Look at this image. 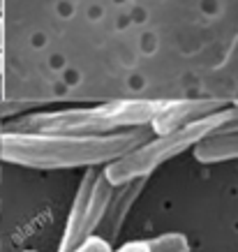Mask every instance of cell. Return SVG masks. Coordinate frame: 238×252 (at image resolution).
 Masks as SVG:
<instances>
[{
  "label": "cell",
  "instance_id": "cell-1",
  "mask_svg": "<svg viewBox=\"0 0 238 252\" xmlns=\"http://www.w3.org/2000/svg\"><path fill=\"white\" fill-rule=\"evenodd\" d=\"M155 134L150 125L114 134H12L0 137V158L9 164L28 169H90L107 167L134 148L150 141Z\"/></svg>",
  "mask_w": 238,
  "mask_h": 252
},
{
  "label": "cell",
  "instance_id": "cell-2",
  "mask_svg": "<svg viewBox=\"0 0 238 252\" xmlns=\"http://www.w3.org/2000/svg\"><path fill=\"white\" fill-rule=\"evenodd\" d=\"M162 107L164 99H116L90 109L23 114L5 123L2 134H114L150 125Z\"/></svg>",
  "mask_w": 238,
  "mask_h": 252
},
{
  "label": "cell",
  "instance_id": "cell-3",
  "mask_svg": "<svg viewBox=\"0 0 238 252\" xmlns=\"http://www.w3.org/2000/svg\"><path fill=\"white\" fill-rule=\"evenodd\" d=\"M229 118H231V107H227L222 111H217V114H210L206 118H201V121L192 123V125H185L180 130H174L169 134H162V137H153L150 141L134 148L125 158L107 164L104 176H107V181L114 188L130 183V181H137V178H148L160 164L185 153L187 148H194L206 137L220 134L224 123Z\"/></svg>",
  "mask_w": 238,
  "mask_h": 252
},
{
  "label": "cell",
  "instance_id": "cell-4",
  "mask_svg": "<svg viewBox=\"0 0 238 252\" xmlns=\"http://www.w3.org/2000/svg\"><path fill=\"white\" fill-rule=\"evenodd\" d=\"M111 194H114V185L107 181L104 169H86V174L81 176V183H79L74 204L69 208L58 252L77 250L81 243H86L90 236L97 234V227L104 218Z\"/></svg>",
  "mask_w": 238,
  "mask_h": 252
},
{
  "label": "cell",
  "instance_id": "cell-5",
  "mask_svg": "<svg viewBox=\"0 0 238 252\" xmlns=\"http://www.w3.org/2000/svg\"><path fill=\"white\" fill-rule=\"evenodd\" d=\"M231 107L227 99L215 97H197V99H164V107L157 111V116L150 123V130L155 137L169 134L174 130H180L185 125L201 121L210 114H217L222 109Z\"/></svg>",
  "mask_w": 238,
  "mask_h": 252
},
{
  "label": "cell",
  "instance_id": "cell-6",
  "mask_svg": "<svg viewBox=\"0 0 238 252\" xmlns=\"http://www.w3.org/2000/svg\"><path fill=\"white\" fill-rule=\"evenodd\" d=\"M148 178H137V181H130V183H123L114 188V194L109 199V206L104 211V218H102L100 227L95 236H100L102 241H107L109 245H114L120 236V229H123L125 218L130 215V208L137 204V199L141 197V192L146 188Z\"/></svg>",
  "mask_w": 238,
  "mask_h": 252
},
{
  "label": "cell",
  "instance_id": "cell-7",
  "mask_svg": "<svg viewBox=\"0 0 238 252\" xmlns=\"http://www.w3.org/2000/svg\"><path fill=\"white\" fill-rule=\"evenodd\" d=\"M194 158L204 164L238 160V132L231 134H213L194 146Z\"/></svg>",
  "mask_w": 238,
  "mask_h": 252
},
{
  "label": "cell",
  "instance_id": "cell-8",
  "mask_svg": "<svg viewBox=\"0 0 238 252\" xmlns=\"http://www.w3.org/2000/svg\"><path fill=\"white\" fill-rule=\"evenodd\" d=\"M144 243H146L148 252H190L187 236L178 234V231H169V234H162V236L148 238Z\"/></svg>",
  "mask_w": 238,
  "mask_h": 252
},
{
  "label": "cell",
  "instance_id": "cell-9",
  "mask_svg": "<svg viewBox=\"0 0 238 252\" xmlns=\"http://www.w3.org/2000/svg\"><path fill=\"white\" fill-rule=\"evenodd\" d=\"M35 107V102H5L0 99V118H16V116L30 114V109Z\"/></svg>",
  "mask_w": 238,
  "mask_h": 252
},
{
  "label": "cell",
  "instance_id": "cell-10",
  "mask_svg": "<svg viewBox=\"0 0 238 252\" xmlns=\"http://www.w3.org/2000/svg\"><path fill=\"white\" fill-rule=\"evenodd\" d=\"M72 252H114V248L107 241H102L100 236H90L86 243H81L77 250H72Z\"/></svg>",
  "mask_w": 238,
  "mask_h": 252
},
{
  "label": "cell",
  "instance_id": "cell-11",
  "mask_svg": "<svg viewBox=\"0 0 238 252\" xmlns=\"http://www.w3.org/2000/svg\"><path fill=\"white\" fill-rule=\"evenodd\" d=\"M231 132H238V107H231V118L224 123L220 134H231Z\"/></svg>",
  "mask_w": 238,
  "mask_h": 252
},
{
  "label": "cell",
  "instance_id": "cell-12",
  "mask_svg": "<svg viewBox=\"0 0 238 252\" xmlns=\"http://www.w3.org/2000/svg\"><path fill=\"white\" fill-rule=\"evenodd\" d=\"M114 252H148V248H146V243H144V241H130V243L120 245V248H118V250H114Z\"/></svg>",
  "mask_w": 238,
  "mask_h": 252
},
{
  "label": "cell",
  "instance_id": "cell-13",
  "mask_svg": "<svg viewBox=\"0 0 238 252\" xmlns=\"http://www.w3.org/2000/svg\"><path fill=\"white\" fill-rule=\"evenodd\" d=\"M2 46H5V19L0 16V51H2Z\"/></svg>",
  "mask_w": 238,
  "mask_h": 252
},
{
  "label": "cell",
  "instance_id": "cell-14",
  "mask_svg": "<svg viewBox=\"0 0 238 252\" xmlns=\"http://www.w3.org/2000/svg\"><path fill=\"white\" fill-rule=\"evenodd\" d=\"M2 72H5V56L0 51V77H2Z\"/></svg>",
  "mask_w": 238,
  "mask_h": 252
},
{
  "label": "cell",
  "instance_id": "cell-15",
  "mask_svg": "<svg viewBox=\"0 0 238 252\" xmlns=\"http://www.w3.org/2000/svg\"><path fill=\"white\" fill-rule=\"evenodd\" d=\"M2 9H5V0H0V16H2Z\"/></svg>",
  "mask_w": 238,
  "mask_h": 252
},
{
  "label": "cell",
  "instance_id": "cell-16",
  "mask_svg": "<svg viewBox=\"0 0 238 252\" xmlns=\"http://www.w3.org/2000/svg\"><path fill=\"white\" fill-rule=\"evenodd\" d=\"M0 137H2V121H0Z\"/></svg>",
  "mask_w": 238,
  "mask_h": 252
},
{
  "label": "cell",
  "instance_id": "cell-17",
  "mask_svg": "<svg viewBox=\"0 0 238 252\" xmlns=\"http://www.w3.org/2000/svg\"><path fill=\"white\" fill-rule=\"evenodd\" d=\"M26 252H37V250H26Z\"/></svg>",
  "mask_w": 238,
  "mask_h": 252
}]
</instances>
